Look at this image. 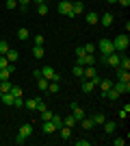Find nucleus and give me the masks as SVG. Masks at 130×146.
<instances>
[{
  "label": "nucleus",
  "instance_id": "e433bc0d",
  "mask_svg": "<svg viewBox=\"0 0 130 146\" xmlns=\"http://www.w3.org/2000/svg\"><path fill=\"white\" fill-rule=\"evenodd\" d=\"M11 48V46H9V42H5V39H0V55H5L7 50Z\"/></svg>",
  "mask_w": 130,
  "mask_h": 146
},
{
  "label": "nucleus",
  "instance_id": "3c124183",
  "mask_svg": "<svg viewBox=\"0 0 130 146\" xmlns=\"http://www.w3.org/2000/svg\"><path fill=\"white\" fill-rule=\"evenodd\" d=\"M28 2L31 0H18V5H24V7H28Z\"/></svg>",
  "mask_w": 130,
  "mask_h": 146
},
{
  "label": "nucleus",
  "instance_id": "f704fd0d",
  "mask_svg": "<svg viewBox=\"0 0 130 146\" xmlns=\"http://www.w3.org/2000/svg\"><path fill=\"white\" fill-rule=\"evenodd\" d=\"M63 124H65V127H69V129H72V127H74V124H76L74 116H67V118H63Z\"/></svg>",
  "mask_w": 130,
  "mask_h": 146
},
{
  "label": "nucleus",
  "instance_id": "f03ea898",
  "mask_svg": "<svg viewBox=\"0 0 130 146\" xmlns=\"http://www.w3.org/2000/svg\"><path fill=\"white\" fill-rule=\"evenodd\" d=\"M128 44H130V37L128 35H117L115 39H113V48H115V52H126Z\"/></svg>",
  "mask_w": 130,
  "mask_h": 146
},
{
  "label": "nucleus",
  "instance_id": "c03bdc74",
  "mask_svg": "<svg viewBox=\"0 0 130 146\" xmlns=\"http://www.w3.org/2000/svg\"><path fill=\"white\" fill-rule=\"evenodd\" d=\"M35 46H43V35H35Z\"/></svg>",
  "mask_w": 130,
  "mask_h": 146
},
{
  "label": "nucleus",
  "instance_id": "412c9836",
  "mask_svg": "<svg viewBox=\"0 0 130 146\" xmlns=\"http://www.w3.org/2000/svg\"><path fill=\"white\" fill-rule=\"evenodd\" d=\"M0 100H2V103H5V105H13V100H15V96H13L11 92H5V94L0 96Z\"/></svg>",
  "mask_w": 130,
  "mask_h": 146
},
{
  "label": "nucleus",
  "instance_id": "bb28decb",
  "mask_svg": "<svg viewBox=\"0 0 130 146\" xmlns=\"http://www.w3.org/2000/svg\"><path fill=\"white\" fill-rule=\"evenodd\" d=\"M50 120L54 122V127H56V131H59V129L63 127V118H61V116H56V113H52V118H50Z\"/></svg>",
  "mask_w": 130,
  "mask_h": 146
},
{
  "label": "nucleus",
  "instance_id": "f8f14e48",
  "mask_svg": "<svg viewBox=\"0 0 130 146\" xmlns=\"http://www.w3.org/2000/svg\"><path fill=\"white\" fill-rule=\"evenodd\" d=\"M113 18H115V15L106 11L104 15H100V24H102V26H111V24H113Z\"/></svg>",
  "mask_w": 130,
  "mask_h": 146
},
{
  "label": "nucleus",
  "instance_id": "7ed1b4c3",
  "mask_svg": "<svg viewBox=\"0 0 130 146\" xmlns=\"http://www.w3.org/2000/svg\"><path fill=\"white\" fill-rule=\"evenodd\" d=\"M98 50L102 52V57L104 55H111V52H115V48H113V39H100L98 42Z\"/></svg>",
  "mask_w": 130,
  "mask_h": 146
},
{
  "label": "nucleus",
  "instance_id": "4c0bfd02",
  "mask_svg": "<svg viewBox=\"0 0 130 146\" xmlns=\"http://www.w3.org/2000/svg\"><path fill=\"white\" fill-rule=\"evenodd\" d=\"M74 55H76V59H80V57H85L87 52H85V48H82V46H78V48H74Z\"/></svg>",
  "mask_w": 130,
  "mask_h": 146
},
{
  "label": "nucleus",
  "instance_id": "9d476101",
  "mask_svg": "<svg viewBox=\"0 0 130 146\" xmlns=\"http://www.w3.org/2000/svg\"><path fill=\"white\" fill-rule=\"evenodd\" d=\"M78 63H80V66H93V63H95V57H93L91 52H87L85 57H80V59H78Z\"/></svg>",
  "mask_w": 130,
  "mask_h": 146
},
{
  "label": "nucleus",
  "instance_id": "39448f33",
  "mask_svg": "<svg viewBox=\"0 0 130 146\" xmlns=\"http://www.w3.org/2000/svg\"><path fill=\"white\" fill-rule=\"evenodd\" d=\"M41 76H43V79H48V81H59V79H61L59 72H54V68H50V66H46L41 70Z\"/></svg>",
  "mask_w": 130,
  "mask_h": 146
},
{
  "label": "nucleus",
  "instance_id": "5701e85b",
  "mask_svg": "<svg viewBox=\"0 0 130 146\" xmlns=\"http://www.w3.org/2000/svg\"><path fill=\"white\" fill-rule=\"evenodd\" d=\"M115 129H117V124H115V122H111V120H106V122H104V131H106L108 135L115 133Z\"/></svg>",
  "mask_w": 130,
  "mask_h": 146
},
{
  "label": "nucleus",
  "instance_id": "b1692460",
  "mask_svg": "<svg viewBox=\"0 0 130 146\" xmlns=\"http://www.w3.org/2000/svg\"><path fill=\"white\" fill-rule=\"evenodd\" d=\"M43 55H46L43 46H35V48H33V57H35V59H43Z\"/></svg>",
  "mask_w": 130,
  "mask_h": 146
},
{
  "label": "nucleus",
  "instance_id": "dca6fc26",
  "mask_svg": "<svg viewBox=\"0 0 130 146\" xmlns=\"http://www.w3.org/2000/svg\"><path fill=\"white\" fill-rule=\"evenodd\" d=\"M80 90L85 92V94H91V92L95 90V85H93V83H91L89 79H85V81H82V85H80Z\"/></svg>",
  "mask_w": 130,
  "mask_h": 146
},
{
  "label": "nucleus",
  "instance_id": "6e6552de",
  "mask_svg": "<svg viewBox=\"0 0 130 146\" xmlns=\"http://www.w3.org/2000/svg\"><path fill=\"white\" fill-rule=\"evenodd\" d=\"M85 11V5H82L80 0H76V2H72V13H69V18H74V15H78V13Z\"/></svg>",
  "mask_w": 130,
  "mask_h": 146
},
{
  "label": "nucleus",
  "instance_id": "2f4dec72",
  "mask_svg": "<svg viewBox=\"0 0 130 146\" xmlns=\"http://www.w3.org/2000/svg\"><path fill=\"white\" fill-rule=\"evenodd\" d=\"M37 13H39V15H48V5H46V2L37 5Z\"/></svg>",
  "mask_w": 130,
  "mask_h": 146
},
{
  "label": "nucleus",
  "instance_id": "a878e982",
  "mask_svg": "<svg viewBox=\"0 0 130 146\" xmlns=\"http://www.w3.org/2000/svg\"><path fill=\"white\" fill-rule=\"evenodd\" d=\"M91 120H93V124H104V122H106V116H104V113H95Z\"/></svg>",
  "mask_w": 130,
  "mask_h": 146
},
{
  "label": "nucleus",
  "instance_id": "4be33fe9",
  "mask_svg": "<svg viewBox=\"0 0 130 146\" xmlns=\"http://www.w3.org/2000/svg\"><path fill=\"white\" fill-rule=\"evenodd\" d=\"M59 133H61V137H63V140H69V137H72V129L63 124V127L59 129Z\"/></svg>",
  "mask_w": 130,
  "mask_h": 146
},
{
  "label": "nucleus",
  "instance_id": "09e8293b",
  "mask_svg": "<svg viewBox=\"0 0 130 146\" xmlns=\"http://www.w3.org/2000/svg\"><path fill=\"white\" fill-rule=\"evenodd\" d=\"M119 118H122V120H126V118H128V111L122 109V111H119Z\"/></svg>",
  "mask_w": 130,
  "mask_h": 146
},
{
  "label": "nucleus",
  "instance_id": "c9c22d12",
  "mask_svg": "<svg viewBox=\"0 0 130 146\" xmlns=\"http://www.w3.org/2000/svg\"><path fill=\"white\" fill-rule=\"evenodd\" d=\"M37 83H39V90H48V83H50V81H48V79H43V76H39Z\"/></svg>",
  "mask_w": 130,
  "mask_h": 146
},
{
  "label": "nucleus",
  "instance_id": "72a5a7b5",
  "mask_svg": "<svg viewBox=\"0 0 130 146\" xmlns=\"http://www.w3.org/2000/svg\"><path fill=\"white\" fill-rule=\"evenodd\" d=\"M5 7L9 11H13V9H18V0H5Z\"/></svg>",
  "mask_w": 130,
  "mask_h": 146
},
{
  "label": "nucleus",
  "instance_id": "ddd939ff",
  "mask_svg": "<svg viewBox=\"0 0 130 146\" xmlns=\"http://www.w3.org/2000/svg\"><path fill=\"white\" fill-rule=\"evenodd\" d=\"M85 20H87V24H98V22H100V15H98V13H93V11H89V13H87V15H85Z\"/></svg>",
  "mask_w": 130,
  "mask_h": 146
},
{
  "label": "nucleus",
  "instance_id": "8fccbe9b",
  "mask_svg": "<svg viewBox=\"0 0 130 146\" xmlns=\"http://www.w3.org/2000/svg\"><path fill=\"white\" fill-rule=\"evenodd\" d=\"M117 2H119L122 7H130V0H117Z\"/></svg>",
  "mask_w": 130,
  "mask_h": 146
},
{
  "label": "nucleus",
  "instance_id": "49530a36",
  "mask_svg": "<svg viewBox=\"0 0 130 146\" xmlns=\"http://www.w3.org/2000/svg\"><path fill=\"white\" fill-rule=\"evenodd\" d=\"M89 81H91L93 85L98 87V85H100V81H102V76H98V74H95V76H93V79H89Z\"/></svg>",
  "mask_w": 130,
  "mask_h": 146
},
{
  "label": "nucleus",
  "instance_id": "1a4fd4ad",
  "mask_svg": "<svg viewBox=\"0 0 130 146\" xmlns=\"http://www.w3.org/2000/svg\"><path fill=\"white\" fill-rule=\"evenodd\" d=\"M72 116H74V120H76V122H80L82 118H85V111H82L78 105H72Z\"/></svg>",
  "mask_w": 130,
  "mask_h": 146
},
{
  "label": "nucleus",
  "instance_id": "ea45409f",
  "mask_svg": "<svg viewBox=\"0 0 130 146\" xmlns=\"http://www.w3.org/2000/svg\"><path fill=\"white\" fill-rule=\"evenodd\" d=\"M50 118H52V111H50V109H43L41 111V122L43 120H50Z\"/></svg>",
  "mask_w": 130,
  "mask_h": 146
},
{
  "label": "nucleus",
  "instance_id": "cd10ccee",
  "mask_svg": "<svg viewBox=\"0 0 130 146\" xmlns=\"http://www.w3.org/2000/svg\"><path fill=\"white\" fill-rule=\"evenodd\" d=\"M11 79V70H9V68H2V70H0V81H9Z\"/></svg>",
  "mask_w": 130,
  "mask_h": 146
},
{
  "label": "nucleus",
  "instance_id": "393cba45",
  "mask_svg": "<svg viewBox=\"0 0 130 146\" xmlns=\"http://www.w3.org/2000/svg\"><path fill=\"white\" fill-rule=\"evenodd\" d=\"M119 70H130V59L126 55H122V59H119Z\"/></svg>",
  "mask_w": 130,
  "mask_h": 146
},
{
  "label": "nucleus",
  "instance_id": "f3484780",
  "mask_svg": "<svg viewBox=\"0 0 130 146\" xmlns=\"http://www.w3.org/2000/svg\"><path fill=\"white\" fill-rule=\"evenodd\" d=\"M39 100H41V98H28V100H24V107L26 109H37Z\"/></svg>",
  "mask_w": 130,
  "mask_h": 146
},
{
  "label": "nucleus",
  "instance_id": "2eb2a0df",
  "mask_svg": "<svg viewBox=\"0 0 130 146\" xmlns=\"http://www.w3.org/2000/svg\"><path fill=\"white\" fill-rule=\"evenodd\" d=\"M100 90H102V96H104V94H106V92H108V90H111V87H113V81H108V79H102V81H100Z\"/></svg>",
  "mask_w": 130,
  "mask_h": 146
},
{
  "label": "nucleus",
  "instance_id": "c85d7f7f",
  "mask_svg": "<svg viewBox=\"0 0 130 146\" xmlns=\"http://www.w3.org/2000/svg\"><path fill=\"white\" fill-rule=\"evenodd\" d=\"M80 124H82V129H93V127H95V124H93V120H91V118H82V120H80Z\"/></svg>",
  "mask_w": 130,
  "mask_h": 146
},
{
  "label": "nucleus",
  "instance_id": "4468645a",
  "mask_svg": "<svg viewBox=\"0 0 130 146\" xmlns=\"http://www.w3.org/2000/svg\"><path fill=\"white\" fill-rule=\"evenodd\" d=\"M5 57L9 59V63H15V61H18V57H20V52H18V50H13V48H9V50L5 52Z\"/></svg>",
  "mask_w": 130,
  "mask_h": 146
},
{
  "label": "nucleus",
  "instance_id": "864d4df0",
  "mask_svg": "<svg viewBox=\"0 0 130 146\" xmlns=\"http://www.w3.org/2000/svg\"><path fill=\"white\" fill-rule=\"evenodd\" d=\"M35 2H37V5H41V2H46V0H35Z\"/></svg>",
  "mask_w": 130,
  "mask_h": 146
},
{
  "label": "nucleus",
  "instance_id": "f257e3e1",
  "mask_svg": "<svg viewBox=\"0 0 130 146\" xmlns=\"http://www.w3.org/2000/svg\"><path fill=\"white\" fill-rule=\"evenodd\" d=\"M35 133V129H33V124H28V122H26V124H22V127H20V131H18V144H24L26 140H28V137H31V135Z\"/></svg>",
  "mask_w": 130,
  "mask_h": 146
},
{
  "label": "nucleus",
  "instance_id": "0eeeda50",
  "mask_svg": "<svg viewBox=\"0 0 130 146\" xmlns=\"http://www.w3.org/2000/svg\"><path fill=\"white\" fill-rule=\"evenodd\" d=\"M113 90L117 92V94H128V92H130V83H124V81H117V83H113Z\"/></svg>",
  "mask_w": 130,
  "mask_h": 146
},
{
  "label": "nucleus",
  "instance_id": "c756f323",
  "mask_svg": "<svg viewBox=\"0 0 130 146\" xmlns=\"http://www.w3.org/2000/svg\"><path fill=\"white\" fill-rule=\"evenodd\" d=\"M18 37L24 42V39H28V37H31V31H28V29H20V31H18Z\"/></svg>",
  "mask_w": 130,
  "mask_h": 146
},
{
  "label": "nucleus",
  "instance_id": "473e14b6",
  "mask_svg": "<svg viewBox=\"0 0 130 146\" xmlns=\"http://www.w3.org/2000/svg\"><path fill=\"white\" fill-rule=\"evenodd\" d=\"M48 92L56 94V92H59V81H50V83H48Z\"/></svg>",
  "mask_w": 130,
  "mask_h": 146
},
{
  "label": "nucleus",
  "instance_id": "79ce46f5",
  "mask_svg": "<svg viewBox=\"0 0 130 146\" xmlns=\"http://www.w3.org/2000/svg\"><path fill=\"white\" fill-rule=\"evenodd\" d=\"M82 48H85V52H91V55H93V50H95V46H93V44L89 42V44H85Z\"/></svg>",
  "mask_w": 130,
  "mask_h": 146
},
{
  "label": "nucleus",
  "instance_id": "a211bd4d",
  "mask_svg": "<svg viewBox=\"0 0 130 146\" xmlns=\"http://www.w3.org/2000/svg\"><path fill=\"white\" fill-rule=\"evenodd\" d=\"M117 81L130 83V74H128V70H119V68H117Z\"/></svg>",
  "mask_w": 130,
  "mask_h": 146
},
{
  "label": "nucleus",
  "instance_id": "a19ab883",
  "mask_svg": "<svg viewBox=\"0 0 130 146\" xmlns=\"http://www.w3.org/2000/svg\"><path fill=\"white\" fill-rule=\"evenodd\" d=\"M9 66V59H7L5 55H0V70H2V68H7Z\"/></svg>",
  "mask_w": 130,
  "mask_h": 146
},
{
  "label": "nucleus",
  "instance_id": "aec40b11",
  "mask_svg": "<svg viewBox=\"0 0 130 146\" xmlns=\"http://www.w3.org/2000/svg\"><path fill=\"white\" fill-rule=\"evenodd\" d=\"M95 74H98V70L93 66H85V76H82V79H93Z\"/></svg>",
  "mask_w": 130,
  "mask_h": 146
},
{
  "label": "nucleus",
  "instance_id": "58836bf2",
  "mask_svg": "<svg viewBox=\"0 0 130 146\" xmlns=\"http://www.w3.org/2000/svg\"><path fill=\"white\" fill-rule=\"evenodd\" d=\"M9 92H11V94H13L15 98H18V96H22V87H18V85H11V90H9Z\"/></svg>",
  "mask_w": 130,
  "mask_h": 146
},
{
  "label": "nucleus",
  "instance_id": "5fc2aeb1",
  "mask_svg": "<svg viewBox=\"0 0 130 146\" xmlns=\"http://www.w3.org/2000/svg\"><path fill=\"white\" fill-rule=\"evenodd\" d=\"M0 96H2V92H0Z\"/></svg>",
  "mask_w": 130,
  "mask_h": 146
},
{
  "label": "nucleus",
  "instance_id": "423d86ee",
  "mask_svg": "<svg viewBox=\"0 0 130 146\" xmlns=\"http://www.w3.org/2000/svg\"><path fill=\"white\" fill-rule=\"evenodd\" d=\"M56 11L61 13V15H69V13H72V2H69V0H61L59 7H56Z\"/></svg>",
  "mask_w": 130,
  "mask_h": 146
},
{
  "label": "nucleus",
  "instance_id": "37998d69",
  "mask_svg": "<svg viewBox=\"0 0 130 146\" xmlns=\"http://www.w3.org/2000/svg\"><path fill=\"white\" fill-rule=\"evenodd\" d=\"M113 144H115V146H124V144H126V137H115V140H113Z\"/></svg>",
  "mask_w": 130,
  "mask_h": 146
},
{
  "label": "nucleus",
  "instance_id": "7c9ffc66",
  "mask_svg": "<svg viewBox=\"0 0 130 146\" xmlns=\"http://www.w3.org/2000/svg\"><path fill=\"white\" fill-rule=\"evenodd\" d=\"M11 85H13L11 81H0V92H2V94L9 92V90H11Z\"/></svg>",
  "mask_w": 130,
  "mask_h": 146
},
{
  "label": "nucleus",
  "instance_id": "9b49d317",
  "mask_svg": "<svg viewBox=\"0 0 130 146\" xmlns=\"http://www.w3.org/2000/svg\"><path fill=\"white\" fill-rule=\"evenodd\" d=\"M41 131H43V133H54V131H56L54 122H52V120H43V124H41Z\"/></svg>",
  "mask_w": 130,
  "mask_h": 146
},
{
  "label": "nucleus",
  "instance_id": "de8ad7c7",
  "mask_svg": "<svg viewBox=\"0 0 130 146\" xmlns=\"http://www.w3.org/2000/svg\"><path fill=\"white\" fill-rule=\"evenodd\" d=\"M89 144H91L89 140H76V146H89Z\"/></svg>",
  "mask_w": 130,
  "mask_h": 146
},
{
  "label": "nucleus",
  "instance_id": "6ab92c4d",
  "mask_svg": "<svg viewBox=\"0 0 130 146\" xmlns=\"http://www.w3.org/2000/svg\"><path fill=\"white\" fill-rule=\"evenodd\" d=\"M72 72H74V76H76V79H82V76H85V66H80V63H76Z\"/></svg>",
  "mask_w": 130,
  "mask_h": 146
},
{
  "label": "nucleus",
  "instance_id": "a18cd8bd",
  "mask_svg": "<svg viewBox=\"0 0 130 146\" xmlns=\"http://www.w3.org/2000/svg\"><path fill=\"white\" fill-rule=\"evenodd\" d=\"M24 105V100H22V96H18L15 100H13V107H22Z\"/></svg>",
  "mask_w": 130,
  "mask_h": 146
},
{
  "label": "nucleus",
  "instance_id": "603ef678",
  "mask_svg": "<svg viewBox=\"0 0 130 146\" xmlns=\"http://www.w3.org/2000/svg\"><path fill=\"white\" fill-rule=\"evenodd\" d=\"M115 2H117V0H108V5H115Z\"/></svg>",
  "mask_w": 130,
  "mask_h": 146
},
{
  "label": "nucleus",
  "instance_id": "20e7f679",
  "mask_svg": "<svg viewBox=\"0 0 130 146\" xmlns=\"http://www.w3.org/2000/svg\"><path fill=\"white\" fill-rule=\"evenodd\" d=\"M102 59H104L106 66H111V68L117 70V68H119V59H122V52H111V55H104Z\"/></svg>",
  "mask_w": 130,
  "mask_h": 146
}]
</instances>
